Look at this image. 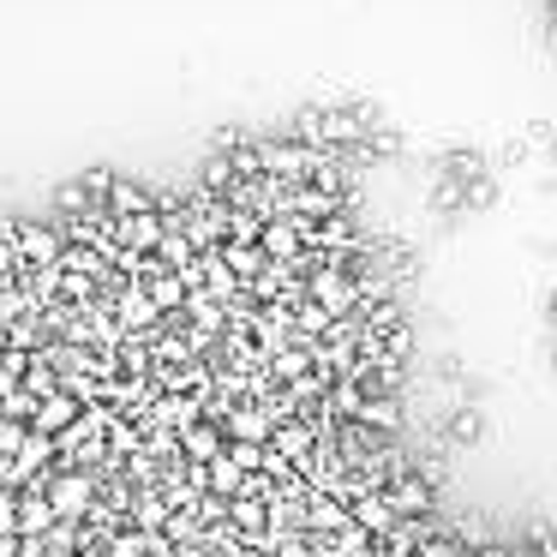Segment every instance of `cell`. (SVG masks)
<instances>
[{
    "instance_id": "obj_11",
    "label": "cell",
    "mask_w": 557,
    "mask_h": 557,
    "mask_svg": "<svg viewBox=\"0 0 557 557\" xmlns=\"http://www.w3.org/2000/svg\"><path fill=\"white\" fill-rule=\"evenodd\" d=\"M78 413H85V401H78L73 389H54V396H42V408H37V420H30V425H37V432H54V437H61L66 425L78 420Z\"/></svg>"
},
{
    "instance_id": "obj_13",
    "label": "cell",
    "mask_w": 557,
    "mask_h": 557,
    "mask_svg": "<svg viewBox=\"0 0 557 557\" xmlns=\"http://www.w3.org/2000/svg\"><path fill=\"white\" fill-rule=\"evenodd\" d=\"M360 408H366V384L360 377H336L324 396V413L330 420H360Z\"/></svg>"
},
{
    "instance_id": "obj_19",
    "label": "cell",
    "mask_w": 557,
    "mask_h": 557,
    "mask_svg": "<svg viewBox=\"0 0 557 557\" xmlns=\"http://www.w3.org/2000/svg\"><path fill=\"white\" fill-rule=\"evenodd\" d=\"M157 252H162V264H169V270H186V264L198 258V240L181 228V222H169V234H162V246H157Z\"/></svg>"
},
{
    "instance_id": "obj_18",
    "label": "cell",
    "mask_w": 557,
    "mask_h": 557,
    "mask_svg": "<svg viewBox=\"0 0 557 557\" xmlns=\"http://www.w3.org/2000/svg\"><path fill=\"white\" fill-rule=\"evenodd\" d=\"M145 288H150V300H157L162 312H186V294H193L181 270H162V276H150V282H145Z\"/></svg>"
},
{
    "instance_id": "obj_7",
    "label": "cell",
    "mask_w": 557,
    "mask_h": 557,
    "mask_svg": "<svg viewBox=\"0 0 557 557\" xmlns=\"http://www.w3.org/2000/svg\"><path fill=\"white\" fill-rule=\"evenodd\" d=\"M348 521H354V504H342V497H330V492L306 497V533H342Z\"/></svg>"
},
{
    "instance_id": "obj_21",
    "label": "cell",
    "mask_w": 557,
    "mask_h": 557,
    "mask_svg": "<svg viewBox=\"0 0 557 557\" xmlns=\"http://www.w3.org/2000/svg\"><path fill=\"white\" fill-rule=\"evenodd\" d=\"M109 557H150V533L126 521V528H121V533H114V540H109Z\"/></svg>"
},
{
    "instance_id": "obj_2",
    "label": "cell",
    "mask_w": 557,
    "mask_h": 557,
    "mask_svg": "<svg viewBox=\"0 0 557 557\" xmlns=\"http://www.w3.org/2000/svg\"><path fill=\"white\" fill-rule=\"evenodd\" d=\"M258 150H264V174H276V181H312L324 162V150L306 138H264Z\"/></svg>"
},
{
    "instance_id": "obj_9",
    "label": "cell",
    "mask_w": 557,
    "mask_h": 557,
    "mask_svg": "<svg viewBox=\"0 0 557 557\" xmlns=\"http://www.w3.org/2000/svg\"><path fill=\"white\" fill-rule=\"evenodd\" d=\"M222 432H228V437H258V444H270V437H276V420H270L258 401H234L228 420H222Z\"/></svg>"
},
{
    "instance_id": "obj_17",
    "label": "cell",
    "mask_w": 557,
    "mask_h": 557,
    "mask_svg": "<svg viewBox=\"0 0 557 557\" xmlns=\"http://www.w3.org/2000/svg\"><path fill=\"white\" fill-rule=\"evenodd\" d=\"M360 420L372 425V432H384V437H401V396H366V408H360Z\"/></svg>"
},
{
    "instance_id": "obj_10",
    "label": "cell",
    "mask_w": 557,
    "mask_h": 557,
    "mask_svg": "<svg viewBox=\"0 0 557 557\" xmlns=\"http://www.w3.org/2000/svg\"><path fill=\"white\" fill-rule=\"evenodd\" d=\"M222 258H228V270L246 282V288H252V282L270 270V252H264V240H222Z\"/></svg>"
},
{
    "instance_id": "obj_6",
    "label": "cell",
    "mask_w": 557,
    "mask_h": 557,
    "mask_svg": "<svg viewBox=\"0 0 557 557\" xmlns=\"http://www.w3.org/2000/svg\"><path fill=\"white\" fill-rule=\"evenodd\" d=\"M54 521L61 516H54L49 492H42V485H25V492H18V533H25V540H42Z\"/></svg>"
},
{
    "instance_id": "obj_3",
    "label": "cell",
    "mask_w": 557,
    "mask_h": 557,
    "mask_svg": "<svg viewBox=\"0 0 557 557\" xmlns=\"http://www.w3.org/2000/svg\"><path fill=\"white\" fill-rule=\"evenodd\" d=\"M384 492H389V504H396L401 521H425L437 509V480H432V473H420V468L401 473V480H389Z\"/></svg>"
},
{
    "instance_id": "obj_12",
    "label": "cell",
    "mask_w": 557,
    "mask_h": 557,
    "mask_svg": "<svg viewBox=\"0 0 557 557\" xmlns=\"http://www.w3.org/2000/svg\"><path fill=\"white\" fill-rule=\"evenodd\" d=\"M228 521L252 540V533H264L270 528V497H258V492H240V497H228Z\"/></svg>"
},
{
    "instance_id": "obj_15",
    "label": "cell",
    "mask_w": 557,
    "mask_h": 557,
    "mask_svg": "<svg viewBox=\"0 0 557 557\" xmlns=\"http://www.w3.org/2000/svg\"><path fill=\"white\" fill-rule=\"evenodd\" d=\"M246 480H252V473H246L240 461L228 456V449H222L216 461H205V485H210V492H222V497H240V492H246Z\"/></svg>"
},
{
    "instance_id": "obj_16",
    "label": "cell",
    "mask_w": 557,
    "mask_h": 557,
    "mask_svg": "<svg viewBox=\"0 0 557 557\" xmlns=\"http://www.w3.org/2000/svg\"><path fill=\"white\" fill-rule=\"evenodd\" d=\"M145 210H162V198H157V193H145L138 181H114V193H109V216H145Z\"/></svg>"
},
{
    "instance_id": "obj_20",
    "label": "cell",
    "mask_w": 557,
    "mask_h": 557,
    "mask_svg": "<svg viewBox=\"0 0 557 557\" xmlns=\"http://www.w3.org/2000/svg\"><path fill=\"white\" fill-rule=\"evenodd\" d=\"M480 437H485V420H480V408H456V413H449V444L473 449Z\"/></svg>"
},
{
    "instance_id": "obj_23",
    "label": "cell",
    "mask_w": 557,
    "mask_h": 557,
    "mask_svg": "<svg viewBox=\"0 0 557 557\" xmlns=\"http://www.w3.org/2000/svg\"><path fill=\"white\" fill-rule=\"evenodd\" d=\"M552 318H557V294H552Z\"/></svg>"
},
{
    "instance_id": "obj_14",
    "label": "cell",
    "mask_w": 557,
    "mask_h": 557,
    "mask_svg": "<svg viewBox=\"0 0 557 557\" xmlns=\"http://www.w3.org/2000/svg\"><path fill=\"white\" fill-rule=\"evenodd\" d=\"M234 186H240V169H234V157L228 150H216V157L198 169V193H210V198H228Z\"/></svg>"
},
{
    "instance_id": "obj_22",
    "label": "cell",
    "mask_w": 557,
    "mask_h": 557,
    "mask_svg": "<svg viewBox=\"0 0 557 557\" xmlns=\"http://www.w3.org/2000/svg\"><path fill=\"white\" fill-rule=\"evenodd\" d=\"M264 222L270 216H258V210H234V216H228V240H264Z\"/></svg>"
},
{
    "instance_id": "obj_4",
    "label": "cell",
    "mask_w": 557,
    "mask_h": 557,
    "mask_svg": "<svg viewBox=\"0 0 557 557\" xmlns=\"http://www.w3.org/2000/svg\"><path fill=\"white\" fill-rule=\"evenodd\" d=\"M61 252H66L61 228H49V222H18V258H25V270L61 264Z\"/></svg>"
},
{
    "instance_id": "obj_5",
    "label": "cell",
    "mask_w": 557,
    "mask_h": 557,
    "mask_svg": "<svg viewBox=\"0 0 557 557\" xmlns=\"http://www.w3.org/2000/svg\"><path fill=\"white\" fill-rule=\"evenodd\" d=\"M114 234H121V246H133V252H157L162 234H169V216H162V210H145V216H114Z\"/></svg>"
},
{
    "instance_id": "obj_1",
    "label": "cell",
    "mask_w": 557,
    "mask_h": 557,
    "mask_svg": "<svg viewBox=\"0 0 557 557\" xmlns=\"http://www.w3.org/2000/svg\"><path fill=\"white\" fill-rule=\"evenodd\" d=\"M306 294H312L324 312H336V318H354V312H360V300H366V294H360V270L336 264V258H324V264L306 276Z\"/></svg>"
},
{
    "instance_id": "obj_24",
    "label": "cell",
    "mask_w": 557,
    "mask_h": 557,
    "mask_svg": "<svg viewBox=\"0 0 557 557\" xmlns=\"http://www.w3.org/2000/svg\"><path fill=\"white\" fill-rule=\"evenodd\" d=\"M552 366H557V348H552Z\"/></svg>"
},
{
    "instance_id": "obj_8",
    "label": "cell",
    "mask_w": 557,
    "mask_h": 557,
    "mask_svg": "<svg viewBox=\"0 0 557 557\" xmlns=\"http://www.w3.org/2000/svg\"><path fill=\"white\" fill-rule=\"evenodd\" d=\"M222 449H228V432H222L216 420H193V425L181 432V456H186V461H216Z\"/></svg>"
}]
</instances>
